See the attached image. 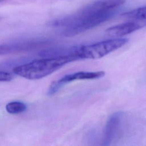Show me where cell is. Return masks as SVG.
Segmentation results:
<instances>
[{"instance_id":"1","label":"cell","mask_w":146,"mask_h":146,"mask_svg":"<svg viewBox=\"0 0 146 146\" xmlns=\"http://www.w3.org/2000/svg\"><path fill=\"white\" fill-rule=\"evenodd\" d=\"M117 9L98 10L90 5L79 12L53 20L49 25L61 29V33L66 36H73L91 29L112 18Z\"/></svg>"},{"instance_id":"2","label":"cell","mask_w":146,"mask_h":146,"mask_svg":"<svg viewBox=\"0 0 146 146\" xmlns=\"http://www.w3.org/2000/svg\"><path fill=\"white\" fill-rule=\"evenodd\" d=\"M76 54L53 58L34 60L15 66L13 72L29 80H36L45 77L71 62L78 60Z\"/></svg>"},{"instance_id":"3","label":"cell","mask_w":146,"mask_h":146,"mask_svg":"<svg viewBox=\"0 0 146 146\" xmlns=\"http://www.w3.org/2000/svg\"><path fill=\"white\" fill-rule=\"evenodd\" d=\"M128 41L127 38H119L78 47L76 54L79 59H99L120 48Z\"/></svg>"},{"instance_id":"4","label":"cell","mask_w":146,"mask_h":146,"mask_svg":"<svg viewBox=\"0 0 146 146\" xmlns=\"http://www.w3.org/2000/svg\"><path fill=\"white\" fill-rule=\"evenodd\" d=\"M50 40L44 38H33L0 44V55L30 51L46 45Z\"/></svg>"},{"instance_id":"5","label":"cell","mask_w":146,"mask_h":146,"mask_svg":"<svg viewBox=\"0 0 146 146\" xmlns=\"http://www.w3.org/2000/svg\"><path fill=\"white\" fill-rule=\"evenodd\" d=\"M104 75L105 72L102 71L94 72L79 71L73 74H67L64 75L60 79L52 82L49 86L47 94L50 96L55 94L65 84L74 80L96 79L101 78Z\"/></svg>"},{"instance_id":"6","label":"cell","mask_w":146,"mask_h":146,"mask_svg":"<svg viewBox=\"0 0 146 146\" xmlns=\"http://www.w3.org/2000/svg\"><path fill=\"white\" fill-rule=\"evenodd\" d=\"M125 113L119 111L112 114L108 118L104 131V139L102 144L110 145L119 135L124 120Z\"/></svg>"},{"instance_id":"7","label":"cell","mask_w":146,"mask_h":146,"mask_svg":"<svg viewBox=\"0 0 146 146\" xmlns=\"http://www.w3.org/2000/svg\"><path fill=\"white\" fill-rule=\"evenodd\" d=\"M146 21L128 22L117 25L109 27L106 30V33L113 36H122L131 34L146 25Z\"/></svg>"},{"instance_id":"8","label":"cell","mask_w":146,"mask_h":146,"mask_svg":"<svg viewBox=\"0 0 146 146\" xmlns=\"http://www.w3.org/2000/svg\"><path fill=\"white\" fill-rule=\"evenodd\" d=\"M78 47H51L42 51L39 53V55L43 58L59 57L76 54Z\"/></svg>"},{"instance_id":"9","label":"cell","mask_w":146,"mask_h":146,"mask_svg":"<svg viewBox=\"0 0 146 146\" xmlns=\"http://www.w3.org/2000/svg\"><path fill=\"white\" fill-rule=\"evenodd\" d=\"M126 18L139 21H146V6L140 7L123 14Z\"/></svg>"},{"instance_id":"10","label":"cell","mask_w":146,"mask_h":146,"mask_svg":"<svg viewBox=\"0 0 146 146\" xmlns=\"http://www.w3.org/2000/svg\"><path fill=\"white\" fill-rule=\"evenodd\" d=\"M26 109V106L21 102L14 101L7 103L6 110L7 112L11 114H17L24 112Z\"/></svg>"},{"instance_id":"11","label":"cell","mask_w":146,"mask_h":146,"mask_svg":"<svg viewBox=\"0 0 146 146\" xmlns=\"http://www.w3.org/2000/svg\"><path fill=\"white\" fill-rule=\"evenodd\" d=\"M13 79V75L10 72L0 71V82H9Z\"/></svg>"},{"instance_id":"12","label":"cell","mask_w":146,"mask_h":146,"mask_svg":"<svg viewBox=\"0 0 146 146\" xmlns=\"http://www.w3.org/2000/svg\"><path fill=\"white\" fill-rule=\"evenodd\" d=\"M6 0H0V3H1V2H3V1H5Z\"/></svg>"}]
</instances>
